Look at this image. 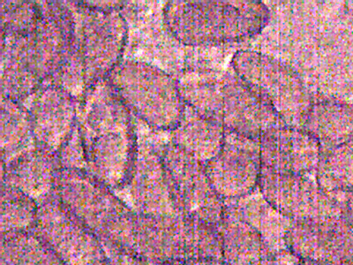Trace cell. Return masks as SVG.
<instances>
[{"label": "cell", "instance_id": "6da1fadb", "mask_svg": "<svg viewBox=\"0 0 353 265\" xmlns=\"http://www.w3.org/2000/svg\"><path fill=\"white\" fill-rule=\"evenodd\" d=\"M77 128L85 170L107 187H127L139 145L132 113L107 80L91 85L79 100Z\"/></svg>", "mask_w": 353, "mask_h": 265}, {"label": "cell", "instance_id": "7a4b0ae2", "mask_svg": "<svg viewBox=\"0 0 353 265\" xmlns=\"http://www.w3.org/2000/svg\"><path fill=\"white\" fill-rule=\"evenodd\" d=\"M167 30L187 46H214L253 39L269 23L270 12L257 0L170 1L163 12Z\"/></svg>", "mask_w": 353, "mask_h": 265}, {"label": "cell", "instance_id": "3957f363", "mask_svg": "<svg viewBox=\"0 0 353 265\" xmlns=\"http://www.w3.org/2000/svg\"><path fill=\"white\" fill-rule=\"evenodd\" d=\"M123 251L146 265L175 262L222 260L217 227L182 214L147 215L135 213Z\"/></svg>", "mask_w": 353, "mask_h": 265}, {"label": "cell", "instance_id": "277c9868", "mask_svg": "<svg viewBox=\"0 0 353 265\" xmlns=\"http://www.w3.org/2000/svg\"><path fill=\"white\" fill-rule=\"evenodd\" d=\"M107 81L132 115L161 131H173L185 110L178 80L156 66L121 62Z\"/></svg>", "mask_w": 353, "mask_h": 265}, {"label": "cell", "instance_id": "5b68a950", "mask_svg": "<svg viewBox=\"0 0 353 265\" xmlns=\"http://www.w3.org/2000/svg\"><path fill=\"white\" fill-rule=\"evenodd\" d=\"M53 195L103 242L115 246L124 238L135 213L113 189L81 170L61 168Z\"/></svg>", "mask_w": 353, "mask_h": 265}, {"label": "cell", "instance_id": "8992f818", "mask_svg": "<svg viewBox=\"0 0 353 265\" xmlns=\"http://www.w3.org/2000/svg\"><path fill=\"white\" fill-rule=\"evenodd\" d=\"M124 2H79L75 47L83 64L87 88L108 79L121 63L128 42V22L121 12ZM86 88V90H87Z\"/></svg>", "mask_w": 353, "mask_h": 265}, {"label": "cell", "instance_id": "52a82bcc", "mask_svg": "<svg viewBox=\"0 0 353 265\" xmlns=\"http://www.w3.org/2000/svg\"><path fill=\"white\" fill-rule=\"evenodd\" d=\"M231 66L239 78L270 101L286 126L303 128L314 101L294 69L273 57L249 50L236 52Z\"/></svg>", "mask_w": 353, "mask_h": 265}, {"label": "cell", "instance_id": "ba28073f", "mask_svg": "<svg viewBox=\"0 0 353 265\" xmlns=\"http://www.w3.org/2000/svg\"><path fill=\"white\" fill-rule=\"evenodd\" d=\"M22 50L31 70L43 85H58L77 63L74 14L61 2L40 4L37 27L21 36Z\"/></svg>", "mask_w": 353, "mask_h": 265}, {"label": "cell", "instance_id": "9c48e42d", "mask_svg": "<svg viewBox=\"0 0 353 265\" xmlns=\"http://www.w3.org/2000/svg\"><path fill=\"white\" fill-rule=\"evenodd\" d=\"M159 153L179 213L219 227L225 213V201L211 184L204 164L172 141L160 148Z\"/></svg>", "mask_w": 353, "mask_h": 265}, {"label": "cell", "instance_id": "30bf717a", "mask_svg": "<svg viewBox=\"0 0 353 265\" xmlns=\"http://www.w3.org/2000/svg\"><path fill=\"white\" fill-rule=\"evenodd\" d=\"M65 265H110L103 239L63 205L52 194L39 204L31 230Z\"/></svg>", "mask_w": 353, "mask_h": 265}, {"label": "cell", "instance_id": "8fae6325", "mask_svg": "<svg viewBox=\"0 0 353 265\" xmlns=\"http://www.w3.org/2000/svg\"><path fill=\"white\" fill-rule=\"evenodd\" d=\"M259 190L273 207L293 222L343 215L336 195L321 188L311 175H285L263 168Z\"/></svg>", "mask_w": 353, "mask_h": 265}, {"label": "cell", "instance_id": "7c38bea8", "mask_svg": "<svg viewBox=\"0 0 353 265\" xmlns=\"http://www.w3.org/2000/svg\"><path fill=\"white\" fill-rule=\"evenodd\" d=\"M204 166L211 184L223 201L254 193L259 188L263 172L260 141L225 129L222 149Z\"/></svg>", "mask_w": 353, "mask_h": 265}, {"label": "cell", "instance_id": "4fadbf2b", "mask_svg": "<svg viewBox=\"0 0 353 265\" xmlns=\"http://www.w3.org/2000/svg\"><path fill=\"white\" fill-rule=\"evenodd\" d=\"M287 247L301 261L353 265V224L345 214L332 219L294 222Z\"/></svg>", "mask_w": 353, "mask_h": 265}, {"label": "cell", "instance_id": "5bb4252c", "mask_svg": "<svg viewBox=\"0 0 353 265\" xmlns=\"http://www.w3.org/2000/svg\"><path fill=\"white\" fill-rule=\"evenodd\" d=\"M222 123L226 130L260 141L285 125L270 101L237 75H223Z\"/></svg>", "mask_w": 353, "mask_h": 265}, {"label": "cell", "instance_id": "9a60e30c", "mask_svg": "<svg viewBox=\"0 0 353 265\" xmlns=\"http://www.w3.org/2000/svg\"><path fill=\"white\" fill-rule=\"evenodd\" d=\"M77 103L74 95L56 85H43L31 96L26 108L37 148L59 154L77 128Z\"/></svg>", "mask_w": 353, "mask_h": 265}, {"label": "cell", "instance_id": "2e32d148", "mask_svg": "<svg viewBox=\"0 0 353 265\" xmlns=\"http://www.w3.org/2000/svg\"><path fill=\"white\" fill-rule=\"evenodd\" d=\"M263 168L285 175H311L319 166L321 145L305 128L280 126L260 141Z\"/></svg>", "mask_w": 353, "mask_h": 265}, {"label": "cell", "instance_id": "e0dca14e", "mask_svg": "<svg viewBox=\"0 0 353 265\" xmlns=\"http://www.w3.org/2000/svg\"><path fill=\"white\" fill-rule=\"evenodd\" d=\"M128 186H130L132 204L137 213L147 215L181 214L173 200L159 150L154 148H139Z\"/></svg>", "mask_w": 353, "mask_h": 265}, {"label": "cell", "instance_id": "ac0fdd59", "mask_svg": "<svg viewBox=\"0 0 353 265\" xmlns=\"http://www.w3.org/2000/svg\"><path fill=\"white\" fill-rule=\"evenodd\" d=\"M61 170L55 155L34 148L2 164V185L18 189L40 204L52 197Z\"/></svg>", "mask_w": 353, "mask_h": 265}, {"label": "cell", "instance_id": "d6986e66", "mask_svg": "<svg viewBox=\"0 0 353 265\" xmlns=\"http://www.w3.org/2000/svg\"><path fill=\"white\" fill-rule=\"evenodd\" d=\"M223 214L237 217L254 227L270 253L289 251L287 236L294 222L273 207L263 197L259 188L245 197L225 201Z\"/></svg>", "mask_w": 353, "mask_h": 265}, {"label": "cell", "instance_id": "ffe728a7", "mask_svg": "<svg viewBox=\"0 0 353 265\" xmlns=\"http://www.w3.org/2000/svg\"><path fill=\"white\" fill-rule=\"evenodd\" d=\"M225 128L222 123L199 115L185 106L178 127L172 131V143L206 164L222 149Z\"/></svg>", "mask_w": 353, "mask_h": 265}, {"label": "cell", "instance_id": "44dd1931", "mask_svg": "<svg viewBox=\"0 0 353 265\" xmlns=\"http://www.w3.org/2000/svg\"><path fill=\"white\" fill-rule=\"evenodd\" d=\"M303 128L329 150L353 140V104L333 99L314 102Z\"/></svg>", "mask_w": 353, "mask_h": 265}, {"label": "cell", "instance_id": "7402d4cb", "mask_svg": "<svg viewBox=\"0 0 353 265\" xmlns=\"http://www.w3.org/2000/svg\"><path fill=\"white\" fill-rule=\"evenodd\" d=\"M225 265H254L271 254L260 233L237 217L223 214L219 227Z\"/></svg>", "mask_w": 353, "mask_h": 265}, {"label": "cell", "instance_id": "603a6c76", "mask_svg": "<svg viewBox=\"0 0 353 265\" xmlns=\"http://www.w3.org/2000/svg\"><path fill=\"white\" fill-rule=\"evenodd\" d=\"M178 84L185 106L201 116L222 123L223 77L188 72L182 75Z\"/></svg>", "mask_w": 353, "mask_h": 265}, {"label": "cell", "instance_id": "cb8c5ba5", "mask_svg": "<svg viewBox=\"0 0 353 265\" xmlns=\"http://www.w3.org/2000/svg\"><path fill=\"white\" fill-rule=\"evenodd\" d=\"M36 147L28 109L22 104L2 97V164Z\"/></svg>", "mask_w": 353, "mask_h": 265}, {"label": "cell", "instance_id": "d4e9b609", "mask_svg": "<svg viewBox=\"0 0 353 265\" xmlns=\"http://www.w3.org/2000/svg\"><path fill=\"white\" fill-rule=\"evenodd\" d=\"M1 265H65L32 231L1 235Z\"/></svg>", "mask_w": 353, "mask_h": 265}, {"label": "cell", "instance_id": "484cf974", "mask_svg": "<svg viewBox=\"0 0 353 265\" xmlns=\"http://www.w3.org/2000/svg\"><path fill=\"white\" fill-rule=\"evenodd\" d=\"M315 178L331 194L353 191V140L323 150Z\"/></svg>", "mask_w": 353, "mask_h": 265}, {"label": "cell", "instance_id": "4316f807", "mask_svg": "<svg viewBox=\"0 0 353 265\" xmlns=\"http://www.w3.org/2000/svg\"><path fill=\"white\" fill-rule=\"evenodd\" d=\"M39 204L17 188L2 185L1 235L31 231Z\"/></svg>", "mask_w": 353, "mask_h": 265}, {"label": "cell", "instance_id": "83f0119b", "mask_svg": "<svg viewBox=\"0 0 353 265\" xmlns=\"http://www.w3.org/2000/svg\"><path fill=\"white\" fill-rule=\"evenodd\" d=\"M1 35L28 36L37 27L40 4L34 1H1Z\"/></svg>", "mask_w": 353, "mask_h": 265}, {"label": "cell", "instance_id": "f1b7e54d", "mask_svg": "<svg viewBox=\"0 0 353 265\" xmlns=\"http://www.w3.org/2000/svg\"><path fill=\"white\" fill-rule=\"evenodd\" d=\"M154 265H188V263H184V262H175V263H165Z\"/></svg>", "mask_w": 353, "mask_h": 265}, {"label": "cell", "instance_id": "f546056e", "mask_svg": "<svg viewBox=\"0 0 353 265\" xmlns=\"http://www.w3.org/2000/svg\"><path fill=\"white\" fill-rule=\"evenodd\" d=\"M301 265H324V264H314V263H311V262H307V261H301Z\"/></svg>", "mask_w": 353, "mask_h": 265}]
</instances>
